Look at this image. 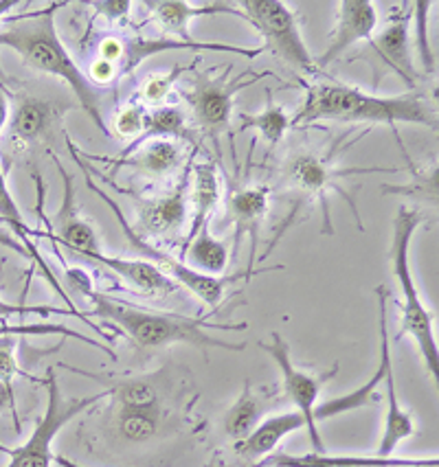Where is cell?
Instances as JSON below:
<instances>
[{
	"label": "cell",
	"mask_w": 439,
	"mask_h": 467,
	"mask_svg": "<svg viewBox=\"0 0 439 467\" xmlns=\"http://www.w3.org/2000/svg\"><path fill=\"white\" fill-rule=\"evenodd\" d=\"M336 156V148L329 150L328 156L317 154V151H297L292 159L284 165V171H281V184L288 187L292 193L299 198V202H310V200H317L323 209V233L328 235H334L332 228V217H329V192L340 193L350 202V209L354 211L356 224L362 231L361 217L356 213L354 198H350L347 192L339 187V181H345V178L356 176V173H373V171H393V170H381V167H370V170H359V167H351V170H345V167H334L332 161Z\"/></svg>",
	"instance_id": "7"
},
{
	"label": "cell",
	"mask_w": 439,
	"mask_h": 467,
	"mask_svg": "<svg viewBox=\"0 0 439 467\" xmlns=\"http://www.w3.org/2000/svg\"><path fill=\"white\" fill-rule=\"evenodd\" d=\"M67 145H68L70 156H73V161L78 162L79 171L84 173L86 187H89L90 192L97 195V198H101L108 204V209L112 211V215H115V220L119 222V226H121V231H123V235H126L130 248H132V251H137L141 257H148V259H145V262L154 264L156 268H159L161 273H165L167 276H170L172 281H176V284L185 285L193 296H198L200 301L207 303L209 307H215V306H218V303H222V296H225L226 287H229L231 284H235V281H242V279H251V276H248L246 273L233 275V276H209V275L196 273V270L189 268L185 262H181V259H178V257H173V254L165 253V251H162V248H156L150 240L141 237L139 233L134 231V226L128 222V217L121 211V206H119L115 200H112L110 195H108L104 189H101L99 184L95 182L93 173L89 171V167H86L84 159H81V156H79L78 145H75L68 137H67Z\"/></svg>",
	"instance_id": "5"
},
{
	"label": "cell",
	"mask_w": 439,
	"mask_h": 467,
	"mask_svg": "<svg viewBox=\"0 0 439 467\" xmlns=\"http://www.w3.org/2000/svg\"><path fill=\"white\" fill-rule=\"evenodd\" d=\"M264 401L255 393L251 382H244L242 395L225 415V432L233 441H244L264 421Z\"/></svg>",
	"instance_id": "24"
},
{
	"label": "cell",
	"mask_w": 439,
	"mask_h": 467,
	"mask_svg": "<svg viewBox=\"0 0 439 467\" xmlns=\"http://www.w3.org/2000/svg\"><path fill=\"white\" fill-rule=\"evenodd\" d=\"M161 406L152 409H117V431L126 441H150L161 428Z\"/></svg>",
	"instance_id": "27"
},
{
	"label": "cell",
	"mask_w": 439,
	"mask_h": 467,
	"mask_svg": "<svg viewBox=\"0 0 439 467\" xmlns=\"http://www.w3.org/2000/svg\"><path fill=\"white\" fill-rule=\"evenodd\" d=\"M68 281L75 290L90 301V314L106 323L115 325L117 331L126 334L134 345L141 349H161L167 345H189L198 349H226L244 351V345H233L211 334V329H237L244 331L246 323H214L207 317H185L176 312H152V309L132 306L121 298L108 296L104 292H97L90 285L89 276L81 270H68Z\"/></svg>",
	"instance_id": "1"
},
{
	"label": "cell",
	"mask_w": 439,
	"mask_h": 467,
	"mask_svg": "<svg viewBox=\"0 0 439 467\" xmlns=\"http://www.w3.org/2000/svg\"><path fill=\"white\" fill-rule=\"evenodd\" d=\"M0 220H3L5 224H7L9 228H12V233H14L16 237H18L20 244H23L25 251L29 253V257L34 259V264L37 265V268L42 270V276H47L48 284H51L53 287H56L57 295H62L64 301H67L68 309H73V312H79V309L73 306V301H70V298H68L67 295H64V292H62V285L57 284L56 275L51 273V268H48L45 259H42L40 251H37V248H36L34 237L37 235V233H36V231H31L29 224H26V222H25L23 213H20L18 204H16L14 195H12V192H9V187H7V181H5V171H3V170H0Z\"/></svg>",
	"instance_id": "21"
},
{
	"label": "cell",
	"mask_w": 439,
	"mask_h": 467,
	"mask_svg": "<svg viewBox=\"0 0 439 467\" xmlns=\"http://www.w3.org/2000/svg\"><path fill=\"white\" fill-rule=\"evenodd\" d=\"M51 334H57V336H64V338H73V340L84 342V345L93 347V349L104 351V354L108 358H112V360L117 358L115 351H112L108 345H101L99 340L89 338V336H84V334H79V331L67 327V325H56V323H18V325H12V323H7L5 318H0V338H3V336H51Z\"/></svg>",
	"instance_id": "29"
},
{
	"label": "cell",
	"mask_w": 439,
	"mask_h": 467,
	"mask_svg": "<svg viewBox=\"0 0 439 467\" xmlns=\"http://www.w3.org/2000/svg\"><path fill=\"white\" fill-rule=\"evenodd\" d=\"M420 211L400 206L398 215L393 220V242H392V270L395 281H398L402 301H400V334L411 336L415 340L417 351L424 360L426 371L433 379L439 378V347L435 331H433V314L422 301L420 290H417L413 279V268H411V242H413L415 231L422 224Z\"/></svg>",
	"instance_id": "4"
},
{
	"label": "cell",
	"mask_w": 439,
	"mask_h": 467,
	"mask_svg": "<svg viewBox=\"0 0 439 467\" xmlns=\"http://www.w3.org/2000/svg\"><path fill=\"white\" fill-rule=\"evenodd\" d=\"M413 12L393 14L389 25L370 40V51L376 56V62L381 59L382 67L393 70L409 88H415L417 70L411 59L409 47V20Z\"/></svg>",
	"instance_id": "15"
},
{
	"label": "cell",
	"mask_w": 439,
	"mask_h": 467,
	"mask_svg": "<svg viewBox=\"0 0 439 467\" xmlns=\"http://www.w3.org/2000/svg\"><path fill=\"white\" fill-rule=\"evenodd\" d=\"M53 461H56V463H57L59 467H84V465L75 463V461L67 459V456H53Z\"/></svg>",
	"instance_id": "43"
},
{
	"label": "cell",
	"mask_w": 439,
	"mask_h": 467,
	"mask_svg": "<svg viewBox=\"0 0 439 467\" xmlns=\"http://www.w3.org/2000/svg\"><path fill=\"white\" fill-rule=\"evenodd\" d=\"M259 347L277 362L281 371V382H284V393L295 404V410L299 412L303 426L308 428L314 452H325V443L321 439V432H319V423L314 421V406H317L323 384L339 373V362H334L332 368L328 373H323V376H312V373L303 371V368L295 367V362H292L290 345L279 331H273L270 334V342H259Z\"/></svg>",
	"instance_id": "9"
},
{
	"label": "cell",
	"mask_w": 439,
	"mask_h": 467,
	"mask_svg": "<svg viewBox=\"0 0 439 467\" xmlns=\"http://www.w3.org/2000/svg\"><path fill=\"white\" fill-rule=\"evenodd\" d=\"M93 7L97 9V14L106 16L108 20H119L130 14L132 3H128V0H108V3H93Z\"/></svg>",
	"instance_id": "38"
},
{
	"label": "cell",
	"mask_w": 439,
	"mask_h": 467,
	"mask_svg": "<svg viewBox=\"0 0 439 467\" xmlns=\"http://www.w3.org/2000/svg\"><path fill=\"white\" fill-rule=\"evenodd\" d=\"M53 162H56L59 178H62L64 195H62V206H59V213L56 217L57 233L56 235H48V237L59 242L62 246H67L73 254H79V257H86V254H93V253H101L97 231L89 224V220H84V217L79 215L78 200H75L73 176L64 170L62 162H59L56 156H53Z\"/></svg>",
	"instance_id": "13"
},
{
	"label": "cell",
	"mask_w": 439,
	"mask_h": 467,
	"mask_svg": "<svg viewBox=\"0 0 439 467\" xmlns=\"http://www.w3.org/2000/svg\"><path fill=\"white\" fill-rule=\"evenodd\" d=\"M145 121H148V110H145L143 103H128L126 108L117 112L115 134L121 139L137 140L143 134Z\"/></svg>",
	"instance_id": "32"
},
{
	"label": "cell",
	"mask_w": 439,
	"mask_h": 467,
	"mask_svg": "<svg viewBox=\"0 0 439 467\" xmlns=\"http://www.w3.org/2000/svg\"><path fill=\"white\" fill-rule=\"evenodd\" d=\"M97 57L108 64H115V67H121L123 57H126V42L117 36L101 37L99 47H97Z\"/></svg>",
	"instance_id": "36"
},
{
	"label": "cell",
	"mask_w": 439,
	"mask_h": 467,
	"mask_svg": "<svg viewBox=\"0 0 439 467\" xmlns=\"http://www.w3.org/2000/svg\"><path fill=\"white\" fill-rule=\"evenodd\" d=\"M187 187H189V173L181 178V182L173 187V192L159 195V198L139 200V228L134 231L141 237H167L173 235L187 217Z\"/></svg>",
	"instance_id": "14"
},
{
	"label": "cell",
	"mask_w": 439,
	"mask_h": 467,
	"mask_svg": "<svg viewBox=\"0 0 439 467\" xmlns=\"http://www.w3.org/2000/svg\"><path fill=\"white\" fill-rule=\"evenodd\" d=\"M14 338L16 336H3V338H0V384H3L12 395H16V376H23V371H20L18 367V358H16Z\"/></svg>",
	"instance_id": "34"
},
{
	"label": "cell",
	"mask_w": 439,
	"mask_h": 467,
	"mask_svg": "<svg viewBox=\"0 0 439 467\" xmlns=\"http://www.w3.org/2000/svg\"><path fill=\"white\" fill-rule=\"evenodd\" d=\"M382 193H398V195H413V198H422L426 202H437V170L417 176L413 184H382Z\"/></svg>",
	"instance_id": "33"
},
{
	"label": "cell",
	"mask_w": 439,
	"mask_h": 467,
	"mask_svg": "<svg viewBox=\"0 0 439 467\" xmlns=\"http://www.w3.org/2000/svg\"><path fill=\"white\" fill-rule=\"evenodd\" d=\"M148 9H152V16H154V20L167 36H176L178 40L185 42H192V37H189V25H192L193 18H200V16L204 18V16L226 14L244 18L240 9L226 3L192 5L183 3V0H159V3H148Z\"/></svg>",
	"instance_id": "19"
},
{
	"label": "cell",
	"mask_w": 439,
	"mask_h": 467,
	"mask_svg": "<svg viewBox=\"0 0 439 467\" xmlns=\"http://www.w3.org/2000/svg\"><path fill=\"white\" fill-rule=\"evenodd\" d=\"M117 75H119V70L115 64H108V62H104V59L97 57L95 62L90 64L89 75H86V78L90 79V84L97 86V84H112Z\"/></svg>",
	"instance_id": "37"
},
{
	"label": "cell",
	"mask_w": 439,
	"mask_h": 467,
	"mask_svg": "<svg viewBox=\"0 0 439 467\" xmlns=\"http://www.w3.org/2000/svg\"><path fill=\"white\" fill-rule=\"evenodd\" d=\"M378 26V12L370 0H343L339 3V18L329 42L328 51L319 59L317 67L325 68L336 62L347 48H351L359 42H370Z\"/></svg>",
	"instance_id": "12"
},
{
	"label": "cell",
	"mask_w": 439,
	"mask_h": 467,
	"mask_svg": "<svg viewBox=\"0 0 439 467\" xmlns=\"http://www.w3.org/2000/svg\"><path fill=\"white\" fill-rule=\"evenodd\" d=\"M244 20H248L275 56L288 62L292 68L306 75H319L314 57L303 42L295 14L279 0H240L237 3Z\"/></svg>",
	"instance_id": "8"
},
{
	"label": "cell",
	"mask_w": 439,
	"mask_h": 467,
	"mask_svg": "<svg viewBox=\"0 0 439 467\" xmlns=\"http://www.w3.org/2000/svg\"><path fill=\"white\" fill-rule=\"evenodd\" d=\"M384 390H387V417H384V431L381 445H378V456H393L395 448L415 434V421L409 410L400 406L398 393H395V373L393 362H389L382 376Z\"/></svg>",
	"instance_id": "22"
},
{
	"label": "cell",
	"mask_w": 439,
	"mask_h": 467,
	"mask_svg": "<svg viewBox=\"0 0 439 467\" xmlns=\"http://www.w3.org/2000/svg\"><path fill=\"white\" fill-rule=\"evenodd\" d=\"M47 390H48V401L45 415L40 417L36 423L34 432L18 448H7V445L0 443V452L7 454L9 461L5 467H51L53 463V439L57 437V432L67 426L68 421H73L75 417L93 409L95 404H99L104 398H110V390H99V393L86 395V398H75L67 400L59 389L56 371L48 368L47 371Z\"/></svg>",
	"instance_id": "6"
},
{
	"label": "cell",
	"mask_w": 439,
	"mask_h": 467,
	"mask_svg": "<svg viewBox=\"0 0 439 467\" xmlns=\"http://www.w3.org/2000/svg\"><path fill=\"white\" fill-rule=\"evenodd\" d=\"M68 110H73V106L67 101L23 97V99L16 103L12 112V123H9L14 140H18L23 145L37 143L40 139H45V134L51 132V128Z\"/></svg>",
	"instance_id": "18"
},
{
	"label": "cell",
	"mask_w": 439,
	"mask_h": 467,
	"mask_svg": "<svg viewBox=\"0 0 439 467\" xmlns=\"http://www.w3.org/2000/svg\"><path fill=\"white\" fill-rule=\"evenodd\" d=\"M264 78H270V73H242L235 79H226V73L220 75L218 79H211L207 75L200 78L192 88L185 90V99L196 117L198 128L207 137L218 139V134L231 126L233 97Z\"/></svg>",
	"instance_id": "10"
},
{
	"label": "cell",
	"mask_w": 439,
	"mask_h": 467,
	"mask_svg": "<svg viewBox=\"0 0 439 467\" xmlns=\"http://www.w3.org/2000/svg\"><path fill=\"white\" fill-rule=\"evenodd\" d=\"M3 410H9L14 417V426H16V432H20V420H18V406H16V395L9 393L7 389L0 384V412Z\"/></svg>",
	"instance_id": "40"
},
{
	"label": "cell",
	"mask_w": 439,
	"mask_h": 467,
	"mask_svg": "<svg viewBox=\"0 0 439 467\" xmlns=\"http://www.w3.org/2000/svg\"><path fill=\"white\" fill-rule=\"evenodd\" d=\"M181 262H185L189 268H193L196 273L209 275V276H225L222 273L229 265L231 253L226 248V244L218 240V237L211 233L209 222L198 231V235L187 244L185 251L181 253Z\"/></svg>",
	"instance_id": "23"
},
{
	"label": "cell",
	"mask_w": 439,
	"mask_h": 467,
	"mask_svg": "<svg viewBox=\"0 0 439 467\" xmlns=\"http://www.w3.org/2000/svg\"><path fill=\"white\" fill-rule=\"evenodd\" d=\"M62 7L64 3H53L40 12L7 16L3 31H0V47L18 53L25 67L67 81L68 88L78 97L81 110L93 119L104 137H112L110 130L106 128L104 114H101L99 90L90 84L79 64H75L57 36L56 12Z\"/></svg>",
	"instance_id": "2"
},
{
	"label": "cell",
	"mask_w": 439,
	"mask_h": 467,
	"mask_svg": "<svg viewBox=\"0 0 439 467\" xmlns=\"http://www.w3.org/2000/svg\"><path fill=\"white\" fill-rule=\"evenodd\" d=\"M29 314H36V317H51V314H67V317H73V318H79L81 323L89 325L90 329H97V323H93L86 314L81 312H70V309H59V307H53V306H29V303H9V301H3L0 298V318H9V317H29Z\"/></svg>",
	"instance_id": "31"
},
{
	"label": "cell",
	"mask_w": 439,
	"mask_h": 467,
	"mask_svg": "<svg viewBox=\"0 0 439 467\" xmlns=\"http://www.w3.org/2000/svg\"><path fill=\"white\" fill-rule=\"evenodd\" d=\"M319 121L340 123H381L395 130L400 123H417L437 130V112L420 92L400 97H378L350 84L306 86L301 108L290 119L292 126H312Z\"/></svg>",
	"instance_id": "3"
},
{
	"label": "cell",
	"mask_w": 439,
	"mask_h": 467,
	"mask_svg": "<svg viewBox=\"0 0 439 467\" xmlns=\"http://www.w3.org/2000/svg\"><path fill=\"white\" fill-rule=\"evenodd\" d=\"M84 259L93 262L101 268H108L115 273L119 279H123L130 287L139 292V295L148 298H165L176 295L178 284L172 281L165 273H161L154 264L145 262V259H126V257H108L104 253L86 254Z\"/></svg>",
	"instance_id": "17"
},
{
	"label": "cell",
	"mask_w": 439,
	"mask_h": 467,
	"mask_svg": "<svg viewBox=\"0 0 439 467\" xmlns=\"http://www.w3.org/2000/svg\"><path fill=\"white\" fill-rule=\"evenodd\" d=\"M7 78H5V73H3V68H0V88H5L7 90Z\"/></svg>",
	"instance_id": "44"
},
{
	"label": "cell",
	"mask_w": 439,
	"mask_h": 467,
	"mask_svg": "<svg viewBox=\"0 0 439 467\" xmlns=\"http://www.w3.org/2000/svg\"><path fill=\"white\" fill-rule=\"evenodd\" d=\"M20 0H0V23H3V18H7L9 12H12L14 7H18Z\"/></svg>",
	"instance_id": "42"
},
{
	"label": "cell",
	"mask_w": 439,
	"mask_h": 467,
	"mask_svg": "<svg viewBox=\"0 0 439 467\" xmlns=\"http://www.w3.org/2000/svg\"><path fill=\"white\" fill-rule=\"evenodd\" d=\"M187 134V121L185 114H183L181 108L176 106H161L154 108V110L148 112V121H145L143 134L137 140L128 145L123 154H130L134 148H139L141 143L150 139H185Z\"/></svg>",
	"instance_id": "25"
},
{
	"label": "cell",
	"mask_w": 439,
	"mask_h": 467,
	"mask_svg": "<svg viewBox=\"0 0 439 467\" xmlns=\"http://www.w3.org/2000/svg\"><path fill=\"white\" fill-rule=\"evenodd\" d=\"M86 161L104 162V165L119 170V167H128V170H137L139 173L150 178L167 176L176 170L183 162V148L173 139H150L134 148L130 154L119 156V159H108V156H89L81 154Z\"/></svg>",
	"instance_id": "16"
},
{
	"label": "cell",
	"mask_w": 439,
	"mask_h": 467,
	"mask_svg": "<svg viewBox=\"0 0 439 467\" xmlns=\"http://www.w3.org/2000/svg\"><path fill=\"white\" fill-rule=\"evenodd\" d=\"M411 9H413L415 14V26H417V42H420V56H422V64H424V68L431 73V70H435V59L431 56V47H428V40H426V12L431 9V3H413L411 5Z\"/></svg>",
	"instance_id": "35"
},
{
	"label": "cell",
	"mask_w": 439,
	"mask_h": 467,
	"mask_svg": "<svg viewBox=\"0 0 439 467\" xmlns=\"http://www.w3.org/2000/svg\"><path fill=\"white\" fill-rule=\"evenodd\" d=\"M288 128H290L288 112L270 99L262 112L240 114V128H237V132H248V130H255V132H259L264 139H267V143L270 145V148H275V145H277L279 140L286 137Z\"/></svg>",
	"instance_id": "26"
},
{
	"label": "cell",
	"mask_w": 439,
	"mask_h": 467,
	"mask_svg": "<svg viewBox=\"0 0 439 467\" xmlns=\"http://www.w3.org/2000/svg\"><path fill=\"white\" fill-rule=\"evenodd\" d=\"M268 187H237L233 189L229 195V202H226V211H229L226 215H229L233 226H235V231H233V254H237V251H240V244L244 237H248V242H251L248 264L246 270H244L248 276L264 273V270L253 268L255 254H257L259 246V231H262V222L268 213Z\"/></svg>",
	"instance_id": "11"
},
{
	"label": "cell",
	"mask_w": 439,
	"mask_h": 467,
	"mask_svg": "<svg viewBox=\"0 0 439 467\" xmlns=\"http://www.w3.org/2000/svg\"><path fill=\"white\" fill-rule=\"evenodd\" d=\"M371 467H439V461L435 456H433V459H398V456H393L389 463Z\"/></svg>",
	"instance_id": "39"
},
{
	"label": "cell",
	"mask_w": 439,
	"mask_h": 467,
	"mask_svg": "<svg viewBox=\"0 0 439 467\" xmlns=\"http://www.w3.org/2000/svg\"><path fill=\"white\" fill-rule=\"evenodd\" d=\"M189 202H192V224H189L185 246L198 235L200 228L207 224L220 204V173L215 162L204 161L193 167ZM185 246H183V251H185Z\"/></svg>",
	"instance_id": "20"
},
{
	"label": "cell",
	"mask_w": 439,
	"mask_h": 467,
	"mask_svg": "<svg viewBox=\"0 0 439 467\" xmlns=\"http://www.w3.org/2000/svg\"><path fill=\"white\" fill-rule=\"evenodd\" d=\"M110 390V398L117 401V409H152L161 406V393L154 379L128 378L117 382Z\"/></svg>",
	"instance_id": "28"
},
{
	"label": "cell",
	"mask_w": 439,
	"mask_h": 467,
	"mask_svg": "<svg viewBox=\"0 0 439 467\" xmlns=\"http://www.w3.org/2000/svg\"><path fill=\"white\" fill-rule=\"evenodd\" d=\"M192 67H185V64H176L167 73H156L148 78V81L141 88V101L143 106H156L161 108V103L172 95L173 84L181 79V75H185Z\"/></svg>",
	"instance_id": "30"
},
{
	"label": "cell",
	"mask_w": 439,
	"mask_h": 467,
	"mask_svg": "<svg viewBox=\"0 0 439 467\" xmlns=\"http://www.w3.org/2000/svg\"><path fill=\"white\" fill-rule=\"evenodd\" d=\"M9 119V101H7V90L0 88V132H3L5 123Z\"/></svg>",
	"instance_id": "41"
}]
</instances>
